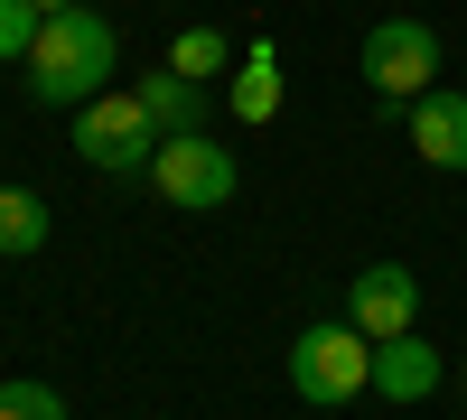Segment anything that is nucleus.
<instances>
[{"label":"nucleus","instance_id":"obj_12","mask_svg":"<svg viewBox=\"0 0 467 420\" xmlns=\"http://www.w3.org/2000/svg\"><path fill=\"white\" fill-rule=\"evenodd\" d=\"M169 66L206 85V75H224V66H234V47H224V28H206V19H197V28H178V37H169Z\"/></svg>","mask_w":467,"mask_h":420},{"label":"nucleus","instance_id":"obj_4","mask_svg":"<svg viewBox=\"0 0 467 420\" xmlns=\"http://www.w3.org/2000/svg\"><path fill=\"white\" fill-rule=\"evenodd\" d=\"M365 85H374V103H420L440 85V37H431V19H374V37H365Z\"/></svg>","mask_w":467,"mask_h":420},{"label":"nucleus","instance_id":"obj_16","mask_svg":"<svg viewBox=\"0 0 467 420\" xmlns=\"http://www.w3.org/2000/svg\"><path fill=\"white\" fill-rule=\"evenodd\" d=\"M458 384H467V364H458Z\"/></svg>","mask_w":467,"mask_h":420},{"label":"nucleus","instance_id":"obj_3","mask_svg":"<svg viewBox=\"0 0 467 420\" xmlns=\"http://www.w3.org/2000/svg\"><path fill=\"white\" fill-rule=\"evenodd\" d=\"M75 159L85 169H112V178H150V159H160V122L140 112V94H94L85 112H75Z\"/></svg>","mask_w":467,"mask_h":420},{"label":"nucleus","instance_id":"obj_6","mask_svg":"<svg viewBox=\"0 0 467 420\" xmlns=\"http://www.w3.org/2000/svg\"><path fill=\"white\" fill-rule=\"evenodd\" d=\"M346 318H356L374 346H383V336H411L420 327V281L402 271V261H365L356 290H346Z\"/></svg>","mask_w":467,"mask_h":420},{"label":"nucleus","instance_id":"obj_14","mask_svg":"<svg viewBox=\"0 0 467 420\" xmlns=\"http://www.w3.org/2000/svg\"><path fill=\"white\" fill-rule=\"evenodd\" d=\"M37 28H47V19H37L28 0H0V66H28V47H37Z\"/></svg>","mask_w":467,"mask_h":420},{"label":"nucleus","instance_id":"obj_9","mask_svg":"<svg viewBox=\"0 0 467 420\" xmlns=\"http://www.w3.org/2000/svg\"><path fill=\"white\" fill-rule=\"evenodd\" d=\"M131 94H140V112L160 122V140H187V131H206V85L197 75H178V66H150V75H131Z\"/></svg>","mask_w":467,"mask_h":420},{"label":"nucleus","instance_id":"obj_10","mask_svg":"<svg viewBox=\"0 0 467 420\" xmlns=\"http://www.w3.org/2000/svg\"><path fill=\"white\" fill-rule=\"evenodd\" d=\"M281 94H290V85H281V47H271V37H253V47L234 56V94H224L234 122H271V112H281Z\"/></svg>","mask_w":467,"mask_h":420},{"label":"nucleus","instance_id":"obj_2","mask_svg":"<svg viewBox=\"0 0 467 420\" xmlns=\"http://www.w3.org/2000/svg\"><path fill=\"white\" fill-rule=\"evenodd\" d=\"M290 393L318 402V411H346L356 393H374V336L356 318H318L290 336Z\"/></svg>","mask_w":467,"mask_h":420},{"label":"nucleus","instance_id":"obj_13","mask_svg":"<svg viewBox=\"0 0 467 420\" xmlns=\"http://www.w3.org/2000/svg\"><path fill=\"white\" fill-rule=\"evenodd\" d=\"M0 420H66V402L47 384H28V374H10V384H0Z\"/></svg>","mask_w":467,"mask_h":420},{"label":"nucleus","instance_id":"obj_11","mask_svg":"<svg viewBox=\"0 0 467 420\" xmlns=\"http://www.w3.org/2000/svg\"><path fill=\"white\" fill-rule=\"evenodd\" d=\"M47 243V197H28V187H0V252H37Z\"/></svg>","mask_w":467,"mask_h":420},{"label":"nucleus","instance_id":"obj_7","mask_svg":"<svg viewBox=\"0 0 467 420\" xmlns=\"http://www.w3.org/2000/svg\"><path fill=\"white\" fill-rule=\"evenodd\" d=\"M440 384H449V364L431 355V336H420V327L374 346V393H383V402H431Z\"/></svg>","mask_w":467,"mask_h":420},{"label":"nucleus","instance_id":"obj_8","mask_svg":"<svg viewBox=\"0 0 467 420\" xmlns=\"http://www.w3.org/2000/svg\"><path fill=\"white\" fill-rule=\"evenodd\" d=\"M411 149H420V159H431V169H467V94H449V85H431V94H420L411 103Z\"/></svg>","mask_w":467,"mask_h":420},{"label":"nucleus","instance_id":"obj_5","mask_svg":"<svg viewBox=\"0 0 467 420\" xmlns=\"http://www.w3.org/2000/svg\"><path fill=\"white\" fill-rule=\"evenodd\" d=\"M150 187H160L169 206L206 215V206H224L234 187H244V169H234V149H224V140L187 131V140H160V159H150Z\"/></svg>","mask_w":467,"mask_h":420},{"label":"nucleus","instance_id":"obj_15","mask_svg":"<svg viewBox=\"0 0 467 420\" xmlns=\"http://www.w3.org/2000/svg\"><path fill=\"white\" fill-rule=\"evenodd\" d=\"M28 10H37V19H57V10H94V0H28Z\"/></svg>","mask_w":467,"mask_h":420},{"label":"nucleus","instance_id":"obj_1","mask_svg":"<svg viewBox=\"0 0 467 420\" xmlns=\"http://www.w3.org/2000/svg\"><path fill=\"white\" fill-rule=\"evenodd\" d=\"M112 66H122V28L103 10H57L28 47V94L47 112H85L94 94H112Z\"/></svg>","mask_w":467,"mask_h":420}]
</instances>
